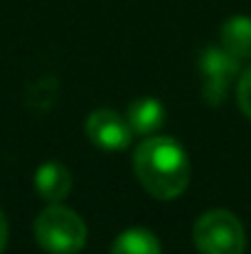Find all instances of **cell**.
I'll list each match as a JSON object with an SVG mask.
<instances>
[{
  "label": "cell",
  "mask_w": 251,
  "mask_h": 254,
  "mask_svg": "<svg viewBox=\"0 0 251 254\" xmlns=\"http://www.w3.org/2000/svg\"><path fill=\"white\" fill-rule=\"evenodd\" d=\"M5 245H7V220H5V215L0 210V254L5 250Z\"/></svg>",
  "instance_id": "cell-11"
},
{
  "label": "cell",
  "mask_w": 251,
  "mask_h": 254,
  "mask_svg": "<svg viewBox=\"0 0 251 254\" xmlns=\"http://www.w3.org/2000/svg\"><path fill=\"white\" fill-rule=\"evenodd\" d=\"M84 131H86V138L106 153L126 151L131 146V138H133V131H131L128 121L123 116H118L116 111H111V109L91 111L86 116Z\"/></svg>",
  "instance_id": "cell-5"
},
{
  "label": "cell",
  "mask_w": 251,
  "mask_h": 254,
  "mask_svg": "<svg viewBox=\"0 0 251 254\" xmlns=\"http://www.w3.org/2000/svg\"><path fill=\"white\" fill-rule=\"evenodd\" d=\"M222 47L242 60H251V17L247 15H234L229 20H224L222 25Z\"/></svg>",
  "instance_id": "cell-8"
},
{
  "label": "cell",
  "mask_w": 251,
  "mask_h": 254,
  "mask_svg": "<svg viewBox=\"0 0 251 254\" xmlns=\"http://www.w3.org/2000/svg\"><path fill=\"white\" fill-rule=\"evenodd\" d=\"M111 254H160V240L148 227H128L113 240Z\"/></svg>",
  "instance_id": "cell-9"
},
{
  "label": "cell",
  "mask_w": 251,
  "mask_h": 254,
  "mask_svg": "<svg viewBox=\"0 0 251 254\" xmlns=\"http://www.w3.org/2000/svg\"><path fill=\"white\" fill-rule=\"evenodd\" d=\"M35 240L47 254H79L86 245V225L74 210L52 202L35 217Z\"/></svg>",
  "instance_id": "cell-2"
},
{
  "label": "cell",
  "mask_w": 251,
  "mask_h": 254,
  "mask_svg": "<svg viewBox=\"0 0 251 254\" xmlns=\"http://www.w3.org/2000/svg\"><path fill=\"white\" fill-rule=\"evenodd\" d=\"M72 183H74V178H72L69 168L57 161L42 163L35 173V190L47 202H62L72 192Z\"/></svg>",
  "instance_id": "cell-6"
},
{
  "label": "cell",
  "mask_w": 251,
  "mask_h": 254,
  "mask_svg": "<svg viewBox=\"0 0 251 254\" xmlns=\"http://www.w3.org/2000/svg\"><path fill=\"white\" fill-rule=\"evenodd\" d=\"M126 121L133 131V136H155L165 124V109L158 99H136L128 106Z\"/></svg>",
  "instance_id": "cell-7"
},
{
  "label": "cell",
  "mask_w": 251,
  "mask_h": 254,
  "mask_svg": "<svg viewBox=\"0 0 251 254\" xmlns=\"http://www.w3.org/2000/svg\"><path fill=\"white\" fill-rule=\"evenodd\" d=\"M133 170L148 195L175 200L190 185V158L170 136H148L133 153Z\"/></svg>",
  "instance_id": "cell-1"
},
{
  "label": "cell",
  "mask_w": 251,
  "mask_h": 254,
  "mask_svg": "<svg viewBox=\"0 0 251 254\" xmlns=\"http://www.w3.org/2000/svg\"><path fill=\"white\" fill-rule=\"evenodd\" d=\"M200 254H244L247 232L239 217L229 210H207L192 230Z\"/></svg>",
  "instance_id": "cell-3"
},
{
  "label": "cell",
  "mask_w": 251,
  "mask_h": 254,
  "mask_svg": "<svg viewBox=\"0 0 251 254\" xmlns=\"http://www.w3.org/2000/svg\"><path fill=\"white\" fill-rule=\"evenodd\" d=\"M237 101H239L242 114L251 121V67L239 77V84H237Z\"/></svg>",
  "instance_id": "cell-10"
},
{
  "label": "cell",
  "mask_w": 251,
  "mask_h": 254,
  "mask_svg": "<svg viewBox=\"0 0 251 254\" xmlns=\"http://www.w3.org/2000/svg\"><path fill=\"white\" fill-rule=\"evenodd\" d=\"M242 62L232 57L224 47H207L200 55V72H202V96L207 104L217 106L227 99L229 84L239 74Z\"/></svg>",
  "instance_id": "cell-4"
}]
</instances>
